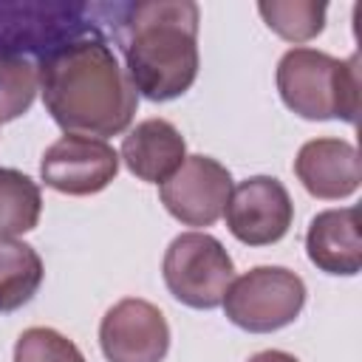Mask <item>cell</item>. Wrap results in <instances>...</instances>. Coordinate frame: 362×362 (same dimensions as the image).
Wrapping results in <instances>:
<instances>
[{
    "mask_svg": "<svg viewBox=\"0 0 362 362\" xmlns=\"http://www.w3.org/2000/svg\"><path fill=\"white\" fill-rule=\"evenodd\" d=\"M37 71L45 110L65 133L107 139L130 127L139 93L102 34L57 45Z\"/></svg>",
    "mask_w": 362,
    "mask_h": 362,
    "instance_id": "1",
    "label": "cell"
},
{
    "mask_svg": "<svg viewBox=\"0 0 362 362\" xmlns=\"http://www.w3.org/2000/svg\"><path fill=\"white\" fill-rule=\"evenodd\" d=\"M113 14L110 31L136 93L150 102H170L187 93L198 76V3H124L113 6Z\"/></svg>",
    "mask_w": 362,
    "mask_h": 362,
    "instance_id": "2",
    "label": "cell"
},
{
    "mask_svg": "<svg viewBox=\"0 0 362 362\" xmlns=\"http://www.w3.org/2000/svg\"><path fill=\"white\" fill-rule=\"evenodd\" d=\"M277 90L283 105L311 122L342 119L356 124L359 113V57L337 59L317 48H291L277 62Z\"/></svg>",
    "mask_w": 362,
    "mask_h": 362,
    "instance_id": "3",
    "label": "cell"
},
{
    "mask_svg": "<svg viewBox=\"0 0 362 362\" xmlns=\"http://www.w3.org/2000/svg\"><path fill=\"white\" fill-rule=\"evenodd\" d=\"M221 305L232 325L249 334H272L300 317L305 283L286 266H255L229 283Z\"/></svg>",
    "mask_w": 362,
    "mask_h": 362,
    "instance_id": "4",
    "label": "cell"
},
{
    "mask_svg": "<svg viewBox=\"0 0 362 362\" xmlns=\"http://www.w3.org/2000/svg\"><path fill=\"white\" fill-rule=\"evenodd\" d=\"M161 277L178 303L209 311L223 303L235 280V263L218 238L206 232H181L164 252Z\"/></svg>",
    "mask_w": 362,
    "mask_h": 362,
    "instance_id": "5",
    "label": "cell"
},
{
    "mask_svg": "<svg viewBox=\"0 0 362 362\" xmlns=\"http://www.w3.org/2000/svg\"><path fill=\"white\" fill-rule=\"evenodd\" d=\"M85 11L82 3H0V54L42 57L68 40L102 34Z\"/></svg>",
    "mask_w": 362,
    "mask_h": 362,
    "instance_id": "6",
    "label": "cell"
},
{
    "mask_svg": "<svg viewBox=\"0 0 362 362\" xmlns=\"http://www.w3.org/2000/svg\"><path fill=\"white\" fill-rule=\"evenodd\" d=\"M164 209L184 226H212L223 218L232 195L229 170L209 156H187L184 164L158 187Z\"/></svg>",
    "mask_w": 362,
    "mask_h": 362,
    "instance_id": "7",
    "label": "cell"
},
{
    "mask_svg": "<svg viewBox=\"0 0 362 362\" xmlns=\"http://www.w3.org/2000/svg\"><path fill=\"white\" fill-rule=\"evenodd\" d=\"M119 173V153L93 136L65 133L57 139L40 161V178L45 187L62 195H93L102 192Z\"/></svg>",
    "mask_w": 362,
    "mask_h": 362,
    "instance_id": "8",
    "label": "cell"
},
{
    "mask_svg": "<svg viewBox=\"0 0 362 362\" xmlns=\"http://www.w3.org/2000/svg\"><path fill=\"white\" fill-rule=\"evenodd\" d=\"M223 218L240 243L272 246L286 238L294 221V204L283 181L274 175H252L232 189Z\"/></svg>",
    "mask_w": 362,
    "mask_h": 362,
    "instance_id": "9",
    "label": "cell"
},
{
    "mask_svg": "<svg viewBox=\"0 0 362 362\" xmlns=\"http://www.w3.org/2000/svg\"><path fill=\"white\" fill-rule=\"evenodd\" d=\"M99 348L107 362H161L170 351V325L158 305L124 297L105 311Z\"/></svg>",
    "mask_w": 362,
    "mask_h": 362,
    "instance_id": "10",
    "label": "cell"
},
{
    "mask_svg": "<svg viewBox=\"0 0 362 362\" xmlns=\"http://www.w3.org/2000/svg\"><path fill=\"white\" fill-rule=\"evenodd\" d=\"M294 175L314 198H348L359 189L362 181L359 153L345 139H311L300 147L294 158Z\"/></svg>",
    "mask_w": 362,
    "mask_h": 362,
    "instance_id": "11",
    "label": "cell"
},
{
    "mask_svg": "<svg viewBox=\"0 0 362 362\" xmlns=\"http://www.w3.org/2000/svg\"><path fill=\"white\" fill-rule=\"evenodd\" d=\"M308 260L325 274L354 277L362 269V238H359V209H325L311 218L305 232Z\"/></svg>",
    "mask_w": 362,
    "mask_h": 362,
    "instance_id": "12",
    "label": "cell"
},
{
    "mask_svg": "<svg viewBox=\"0 0 362 362\" xmlns=\"http://www.w3.org/2000/svg\"><path fill=\"white\" fill-rule=\"evenodd\" d=\"M184 158L187 141L167 119H144L122 139V161L147 184H164L184 164Z\"/></svg>",
    "mask_w": 362,
    "mask_h": 362,
    "instance_id": "13",
    "label": "cell"
},
{
    "mask_svg": "<svg viewBox=\"0 0 362 362\" xmlns=\"http://www.w3.org/2000/svg\"><path fill=\"white\" fill-rule=\"evenodd\" d=\"M45 277L42 257L25 240H0V314L34 300Z\"/></svg>",
    "mask_w": 362,
    "mask_h": 362,
    "instance_id": "14",
    "label": "cell"
},
{
    "mask_svg": "<svg viewBox=\"0 0 362 362\" xmlns=\"http://www.w3.org/2000/svg\"><path fill=\"white\" fill-rule=\"evenodd\" d=\"M42 195L37 181L14 167H0V240H14L40 223Z\"/></svg>",
    "mask_w": 362,
    "mask_h": 362,
    "instance_id": "15",
    "label": "cell"
},
{
    "mask_svg": "<svg viewBox=\"0 0 362 362\" xmlns=\"http://www.w3.org/2000/svg\"><path fill=\"white\" fill-rule=\"evenodd\" d=\"M263 23L286 42H308L325 28L328 6L317 0H263L257 3Z\"/></svg>",
    "mask_w": 362,
    "mask_h": 362,
    "instance_id": "16",
    "label": "cell"
},
{
    "mask_svg": "<svg viewBox=\"0 0 362 362\" xmlns=\"http://www.w3.org/2000/svg\"><path fill=\"white\" fill-rule=\"evenodd\" d=\"M40 90V71L28 57L0 54V122L28 113Z\"/></svg>",
    "mask_w": 362,
    "mask_h": 362,
    "instance_id": "17",
    "label": "cell"
},
{
    "mask_svg": "<svg viewBox=\"0 0 362 362\" xmlns=\"http://www.w3.org/2000/svg\"><path fill=\"white\" fill-rule=\"evenodd\" d=\"M14 362H85V356L65 334L34 325L17 337Z\"/></svg>",
    "mask_w": 362,
    "mask_h": 362,
    "instance_id": "18",
    "label": "cell"
},
{
    "mask_svg": "<svg viewBox=\"0 0 362 362\" xmlns=\"http://www.w3.org/2000/svg\"><path fill=\"white\" fill-rule=\"evenodd\" d=\"M246 362H300L294 354L288 351H277V348H269V351H260L255 356H249Z\"/></svg>",
    "mask_w": 362,
    "mask_h": 362,
    "instance_id": "19",
    "label": "cell"
}]
</instances>
